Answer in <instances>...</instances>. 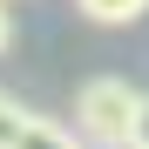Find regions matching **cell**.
I'll return each instance as SVG.
<instances>
[{
    "instance_id": "cell-1",
    "label": "cell",
    "mask_w": 149,
    "mask_h": 149,
    "mask_svg": "<svg viewBox=\"0 0 149 149\" xmlns=\"http://www.w3.org/2000/svg\"><path fill=\"white\" fill-rule=\"evenodd\" d=\"M142 102L149 95L122 74H88L81 95H74V136L88 149H129L142 129Z\"/></svg>"
},
{
    "instance_id": "cell-2",
    "label": "cell",
    "mask_w": 149,
    "mask_h": 149,
    "mask_svg": "<svg viewBox=\"0 0 149 149\" xmlns=\"http://www.w3.org/2000/svg\"><path fill=\"white\" fill-rule=\"evenodd\" d=\"M74 7H81V20H95V27H136L149 14V0H74Z\"/></svg>"
},
{
    "instance_id": "cell-3",
    "label": "cell",
    "mask_w": 149,
    "mask_h": 149,
    "mask_svg": "<svg viewBox=\"0 0 149 149\" xmlns=\"http://www.w3.org/2000/svg\"><path fill=\"white\" fill-rule=\"evenodd\" d=\"M14 149H88L74 129H61V122H47V115H27V129H20Z\"/></svg>"
},
{
    "instance_id": "cell-4",
    "label": "cell",
    "mask_w": 149,
    "mask_h": 149,
    "mask_svg": "<svg viewBox=\"0 0 149 149\" xmlns=\"http://www.w3.org/2000/svg\"><path fill=\"white\" fill-rule=\"evenodd\" d=\"M20 129H27V109H20L14 95H0V149H14V142H20Z\"/></svg>"
},
{
    "instance_id": "cell-5",
    "label": "cell",
    "mask_w": 149,
    "mask_h": 149,
    "mask_svg": "<svg viewBox=\"0 0 149 149\" xmlns=\"http://www.w3.org/2000/svg\"><path fill=\"white\" fill-rule=\"evenodd\" d=\"M7 47H14V7L0 0V54H7Z\"/></svg>"
},
{
    "instance_id": "cell-6",
    "label": "cell",
    "mask_w": 149,
    "mask_h": 149,
    "mask_svg": "<svg viewBox=\"0 0 149 149\" xmlns=\"http://www.w3.org/2000/svg\"><path fill=\"white\" fill-rule=\"evenodd\" d=\"M136 149H149V102H142V129H136Z\"/></svg>"
},
{
    "instance_id": "cell-7",
    "label": "cell",
    "mask_w": 149,
    "mask_h": 149,
    "mask_svg": "<svg viewBox=\"0 0 149 149\" xmlns=\"http://www.w3.org/2000/svg\"><path fill=\"white\" fill-rule=\"evenodd\" d=\"M129 149H136V142H129Z\"/></svg>"
}]
</instances>
